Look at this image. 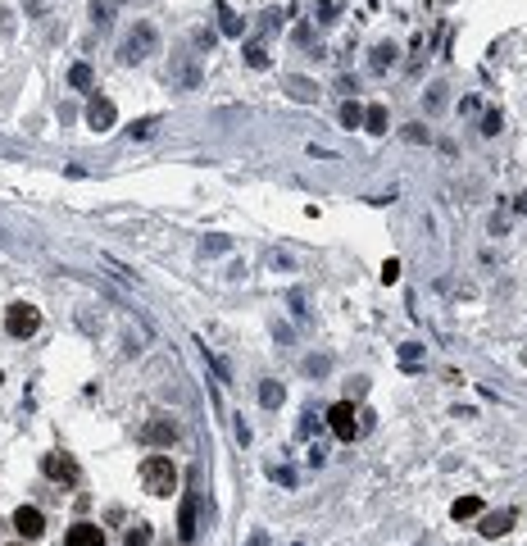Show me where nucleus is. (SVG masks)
Segmentation results:
<instances>
[{
    "label": "nucleus",
    "mask_w": 527,
    "mask_h": 546,
    "mask_svg": "<svg viewBox=\"0 0 527 546\" xmlns=\"http://www.w3.org/2000/svg\"><path fill=\"white\" fill-rule=\"evenodd\" d=\"M123 546H150V524H137V528L128 533V542Z\"/></svg>",
    "instance_id": "22"
},
{
    "label": "nucleus",
    "mask_w": 527,
    "mask_h": 546,
    "mask_svg": "<svg viewBox=\"0 0 527 546\" xmlns=\"http://www.w3.org/2000/svg\"><path fill=\"white\" fill-rule=\"evenodd\" d=\"M141 487L150 496H173L178 492V469L168 455H146L141 460Z\"/></svg>",
    "instance_id": "1"
},
{
    "label": "nucleus",
    "mask_w": 527,
    "mask_h": 546,
    "mask_svg": "<svg viewBox=\"0 0 527 546\" xmlns=\"http://www.w3.org/2000/svg\"><path fill=\"white\" fill-rule=\"evenodd\" d=\"M391 60H396V46H378V51H373V69H387Z\"/></svg>",
    "instance_id": "24"
},
{
    "label": "nucleus",
    "mask_w": 527,
    "mask_h": 546,
    "mask_svg": "<svg viewBox=\"0 0 527 546\" xmlns=\"http://www.w3.org/2000/svg\"><path fill=\"white\" fill-rule=\"evenodd\" d=\"M155 46H159V32H155V23H146V18H141V23L128 32V41H123L119 60H123V64H141L146 55H155Z\"/></svg>",
    "instance_id": "2"
},
{
    "label": "nucleus",
    "mask_w": 527,
    "mask_h": 546,
    "mask_svg": "<svg viewBox=\"0 0 527 546\" xmlns=\"http://www.w3.org/2000/svg\"><path fill=\"white\" fill-rule=\"evenodd\" d=\"M423 105H427V114H441V110H446V87H441V82H436V87H427Z\"/></svg>",
    "instance_id": "20"
},
{
    "label": "nucleus",
    "mask_w": 527,
    "mask_h": 546,
    "mask_svg": "<svg viewBox=\"0 0 527 546\" xmlns=\"http://www.w3.org/2000/svg\"><path fill=\"white\" fill-rule=\"evenodd\" d=\"M64 546H105V528L100 524H73Z\"/></svg>",
    "instance_id": "10"
},
{
    "label": "nucleus",
    "mask_w": 527,
    "mask_h": 546,
    "mask_svg": "<svg viewBox=\"0 0 527 546\" xmlns=\"http://www.w3.org/2000/svg\"><path fill=\"white\" fill-rule=\"evenodd\" d=\"M523 364H527V351H523Z\"/></svg>",
    "instance_id": "31"
},
{
    "label": "nucleus",
    "mask_w": 527,
    "mask_h": 546,
    "mask_svg": "<svg viewBox=\"0 0 527 546\" xmlns=\"http://www.w3.org/2000/svg\"><path fill=\"white\" fill-rule=\"evenodd\" d=\"M382 278H387V282H396V278H400V260H387V264H382Z\"/></svg>",
    "instance_id": "27"
},
{
    "label": "nucleus",
    "mask_w": 527,
    "mask_h": 546,
    "mask_svg": "<svg viewBox=\"0 0 527 546\" xmlns=\"http://www.w3.org/2000/svg\"><path fill=\"white\" fill-rule=\"evenodd\" d=\"M91 18H95V27H109L114 23V0H91Z\"/></svg>",
    "instance_id": "17"
},
{
    "label": "nucleus",
    "mask_w": 527,
    "mask_h": 546,
    "mask_svg": "<svg viewBox=\"0 0 527 546\" xmlns=\"http://www.w3.org/2000/svg\"><path fill=\"white\" fill-rule=\"evenodd\" d=\"M450 514H455L459 524H464V519H477V514H482V501H477V496H459V501L450 505Z\"/></svg>",
    "instance_id": "13"
},
{
    "label": "nucleus",
    "mask_w": 527,
    "mask_h": 546,
    "mask_svg": "<svg viewBox=\"0 0 527 546\" xmlns=\"http://www.w3.org/2000/svg\"><path fill=\"white\" fill-rule=\"evenodd\" d=\"M196 514H200V496L187 492V496H182V505H178V542L196 538Z\"/></svg>",
    "instance_id": "9"
},
{
    "label": "nucleus",
    "mask_w": 527,
    "mask_h": 546,
    "mask_svg": "<svg viewBox=\"0 0 527 546\" xmlns=\"http://www.w3.org/2000/svg\"><path fill=\"white\" fill-rule=\"evenodd\" d=\"M282 396H286V391H282V382H260V405L277 410V405H282Z\"/></svg>",
    "instance_id": "14"
},
{
    "label": "nucleus",
    "mask_w": 527,
    "mask_h": 546,
    "mask_svg": "<svg viewBox=\"0 0 527 546\" xmlns=\"http://www.w3.org/2000/svg\"><path fill=\"white\" fill-rule=\"evenodd\" d=\"M286 91H291V100H319V87H314L309 78H286Z\"/></svg>",
    "instance_id": "12"
},
{
    "label": "nucleus",
    "mask_w": 527,
    "mask_h": 546,
    "mask_svg": "<svg viewBox=\"0 0 527 546\" xmlns=\"http://www.w3.org/2000/svg\"><path fill=\"white\" fill-rule=\"evenodd\" d=\"M328 364H332V360H323V356H314V360H305V369H309V373H328Z\"/></svg>",
    "instance_id": "28"
},
{
    "label": "nucleus",
    "mask_w": 527,
    "mask_h": 546,
    "mask_svg": "<svg viewBox=\"0 0 527 546\" xmlns=\"http://www.w3.org/2000/svg\"><path fill=\"white\" fill-rule=\"evenodd\" d=\"M137 437H141L146 446H173V442H178V424H173V419H164V415H159V419H146Z\"/></svg>",
    "instance_id": "5"
},
{
    "label": "nucleus",
    "mask_w": 527,
    "mask_h": 546,
    "mask_svg": "<svg viewBox=\"0 0 527 546\" xmlns=\"http://www.w3.org/2000/svg\"><path fill=\"white\" fill-rule=\"evenodd\" d=\"M363 128H368V132H387V110H382V105H368V110H363Z\"/></svg>",
    "instance_id": "16"
},
{
    "label": "nucleus",
    "mask_w": 527,
    "mask_h": 546,
    "mask_svg": "<svg viewBox=\"0 0 527 546\" xmlns=\"http://www.w3.org/2000/svg\"><path fill=\"white\" fill-rule=\"evenodd\" d=\"M155 128H159V119H137V123H132L128 132H132V137H141V141H146V137H150V132H155Z\"/></svg>",
    "instance_id": "23"
},
{
    "label": "nucleus",
    "mask_w": 527,
    "mask_h": 546,
    "mask_svg": "<svg viewBox=\"0 0 527 546\" xmlns=\"http://www.w3.org/2000/svg\"><path fill=\"white\" fill-rule=\"evenodd\" d=\"M482 132H486V137H495V132H500V114H486V119H482Z\"/></svg>",
    "instance_id": "26"
},
{
    "label": "nucleus",
    "mask_w": 527,
    "mask_h": 546,
    "mask_svg": "<svg viewBox=\"0 0 527 546\" xmlns=\"http://www.w3.org/2000/svg\"><path fill=\"white\" fill-rule=\"evenodd\" d=\"M41 474L55 478V483H78V460L64 451H51V455H41Z\"/></svg>",
    "instance_id": "6"
},
{
    "label": "nucleus",
    "mask_w": 527,
    "mask_h": 546,
    "mask_svg": "<svg viewBox=\"0 0 527 546\" xmlns=\"http://www.w3.org/2000/svg\"><path fill=\"white\" fill-rule=\"evenodd\" d=\"M328 428L341 437V442H354V437L363 433V424H359V415H354V401H337V405L328 410Z\"/></svg>",
    "instance_id": "4"
},
{
    "label": "nucleus",
    "mask_w": 527,
    "mask_h": 546,
    "mask_svg": "<svg viewBox=\"0 0 527 546\" xmlns=\"http://www.w3.org/2000/svg\"><path fill=\"white\" fill-rule=\"evenodd\" d=\"M218 27H223L227 37H241V18L232 14V5H218Z\"/></svg>",
    "instance_id": "15"
},
{
    "label": "nucleus",
    "mask_w": 527,
    "mask_h": 546,
    "mask_svg": "<svg viewBox=\"0 0 527 546\" xmlns=\"http://www.w3.org/2000/svg\"><path fill=\"white\" fill-rule=\"evenodd\" d=\"M246 64H251V69H268V51H264L260 41H251V46H246Z\"/></svg>",
    "instance_id": "21"
},
{
    "label": "nucleus",
    "mask_w": 527,
    "mask_h": 546,
    "mask_svg": "<svg viewBox=\"0 0 527 546\" xmlns=\"http://www.w3.org/2000/svg\"><path fill=\"white\" fill-rule=\"evenodd\" d=\"M69 87H78V91L91 87V64H73V69H69Z\"/></svg>",
    "instance_id": "19"
},
{
    "label": "nucleus",
    "mask_w": 527,
    "mask_h": 546,
    "mask_svg": "<svg viewBox=\"0 0 527 546\" xmlns=\"http://www.w3.org/2000/svg\"><path fill=\"white\" fill-rule=\"evenodd\" d=\"M514 528V510H500V514H486L482 519V538H505Z\"/></svg>",
    "instance_id": "11"
},
{
    "label": "nucleus",
    "mask_w": 527,
    "mask_h": 546,
    "mask_svg": "<svg viewBox=\"0 0 527 546\" xmlns=\"http://www.w3.org/2000/svg\"><path fill=\"white\" fill-rule=\"evenodd\" d=\"M519 214H527V191H523V196H519Z\"/></svg>",
    "instance_id": "30"
},
{
    "label": "nucleus",
    "mask_w": 527,
    "mask_h": 546,
    "mask_svg": "<svg viewBox=\"0 0 527 546\" xmlns=\"http://www.w3.org/2000/svg\"><path fill=\"white\" fill-rule=\"evenodd\" d=\"M36 328H41V310H36V305L14 301L5 310V332H9V337H32Z\"/></svg>",
    "instance_id": "3"
},
{
    "label": "nucleus",
    "mask_w": 527,
    "mask_h": 546,
    "mask_svg": "<svg viewBox=\"0 0 527 546\" xmlns=\"http://www.w3.org/2000/svg\"><path fill=\"white\" fill-rule=\"evenodd\" d=\"M14 533H23L27 542H36L46 533V514L36 510V505H18L14 510Z\"/></svg>",
    "instance_id": "8"
},
{
    "label": "nucleus",
    "mask_w": 527,
    "mask_h": 546,
    "mask_svg": "<svg viewBox=\"0 0 527 546\" xmlns=\"http://www.w3.org/2000/svg\"><path fill=\"white\" fill-rule=\"evenodd\" d=\"M314 14H319V23H332V18H337V5H332V0H314Z\"/></svg>",
    "instance_id": "25"
},
{
    "label": "nucleus",
    "mask_w": 527,
    "mask_h": 546,
    "mask_svg": "<svg viewBox=\"0 0 527 546\" xmlns=\"http://www.w3.org/2000/svg\"><path fill=\"white\" fill-rule=\"evenodd\" d=\"M87 123L95 132H109L114 123H119V110H114L109 96H91V100H87Z\"/></svg>",
    "instance_id": "7"
},
{
    "label": "nucleus",
    "mask_w": 527,
    "mask_h": 546,
    "mask_svg": "<svg viewBox=\"0 0 527 546\" xmlns=\"http://www.w3.org/2000/svg\"><path fill=\"white\" fill-rule=\"evenodd\" d=\"M341 123H346V128H363V105L346 100V105H341Z\"/></svg>",
    "instance_id": "18"
},
{
    "label": "nucleus",
    "mask_w": 527,
    "mask_h": 546,
    "mask_svg": "<svg viewBox=\"0 0 527 546\" xmlns=\"http://www.w3.org/2000/svg\"><path fill=\"white\" fill-rule=\"evenodd\" d=\"M246 546H268V533H260V528H255V533H251V542H246Z\"/></svg>",
    "instance_id": "29"
}]
</instances>
